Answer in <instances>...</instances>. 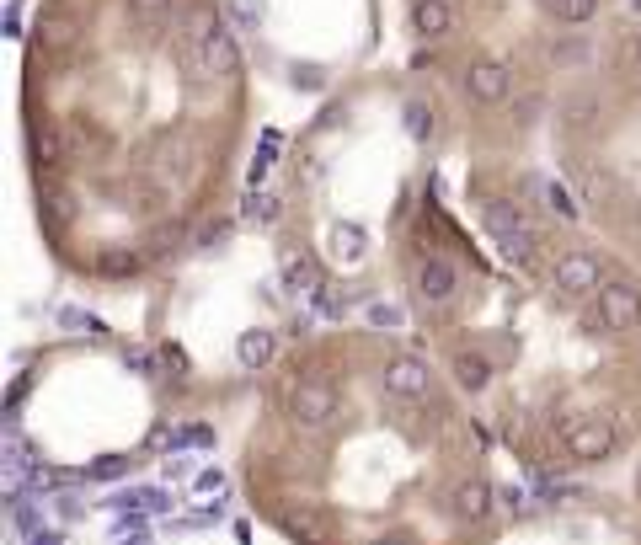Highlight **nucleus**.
Listing matches in <instances>:
<instances>
[{"label":"nucleus","mask_w":641,"mask_h":545,"mask_svg":"<svg viewBox=\"0 0 641 545\" xmlns=\"http://www.w3.org/2000/svg\"><path fill=\"white\" fill-rule=\"evenodd\" d=\"M369 326H380V332H396V326H406V310L374 300V305H369Z\"/></svg>","instance_id":"nucleus-19"},{"label":"nucleus","mask_w":641,"mask_h":545,"mask_svg":"<svg viewBox=\"0 0 641 545\" xmlns=\"http://www.w3.org/2000/svg\"><path fill=\"white\" fill-rule=\"evenodd\" d=\"M284 284L294 289V294H316V284H321V273H316V262H310L305 252L300 257H284Z\"/></svg>","instance_id":"nucleus-14"},{"label":"nucleus","mask_w":641,"mask_h":545,"mask_svg":"<svg viewBox=\"0 0 641 545\" xmlns=\"http://www.w3.org/2000/svg\"><path fill=\"white\" fill-rule=\"evenodd\" d=\"M33 545H59V535H49V529H43V535H38Z\"/></svg>","instance_id":"nucleus-35"},{"label":"nucleus","mask_w":641,"mask_h":545,"mask_svg":"<svg viewBox=\"0 0 641 545\" xmlns=\"http://www.w3.org/2000/svg\"><path fill=\"white\" fill-rule=\"evenodd\" d=\"M337 407H342V396H337V385H326V380H305L289 391V417H294V428H305V433L332 428Z\"/></svg>","instance_id":"nucleus-2"},{"label":"nucleus","mask_w":641,"mask_h":545,"mask_svg":"<svg viewBox=\"0 0 641 545\" xmlns=\"http://www.w3.org/2000/svg\"><path fill=\"white\" fill-rule=\"evenodd\" d=\"M209 439H214V433L203 428V423H193V428H182V433H177V444H182V449H203Z\"/></svg>","instance_id":"nucleus-28"},{"label":"nucleus","mask_w":641,"mask_h":545,"mask_svg":"<svg viewBox=\"0 0 641 545\" xmlns=\"http://www.w3.org/2000/svg\"><path fill=\"white\" fill-rule=\"evenodd\" d=\"M455 22H460L455 0H417V6H412V27L422 38H449V33H455Z\"/></svg>","instance_id":"nucleus-11"},{"label":"nucleus","mask_w":641,"mask_h":545,"mask_svg":"<svg viewBox=\"0 0 641 545\" xmlns=\"http://www.w3.org/2000/svg\"><path fill=\"white\" fill-rule=\"evenodd\" d=\"M155 358H161V369H166V375H177V380H187V369H193V364H187V353H182V342H161V353H155Z\"/></svg>","instance_id":"nucleus-20"},{"label":"nucleus","mask_w":641,"mask_h":545,"mask_svg":"<svg viewBox=\"0 0 641 545\" xmlns=\"http://www.w3.org/2000/svg\"><path fill=\"white\" fill-rule=\"evenodd\" d=\"M508 91H513V70L503 65V59H471V70H465V97H471L476 107L508 102Z\"/></svg>","instance_id":"nucleus-6"},{"label":"nucleus","mask_w":641,"mask_h":545,"mask_svg":"<svg viewBox=\"0 0 641 545\" xmlns=\"http://www.w3.org/2000/svg\"><path fill=\"white\" fill-rule=\"evenodd\" d=\"M545 204H551L561 220H577V204H572V193L561 188V182H545Z\"/></svg>","instance_id":"nucleus-22"},{"label":"nucleus","mask_w":641,"mask_h":545,"mask_svg":"<svg viewBox=\"0 0 641 545\" xmlns=\"http://www.w3.org/2000/svg\"><path fill=\"white\" fill-rule=\"evenodd\" d=\"M631 11H636V17H641V0H631Z\"/></svg>","instance_id":"nucleus-37"},{"label":"nucleus","mask_w":641,"mask_h":545,"mask_svg":"<svg viewBox=\"0 0 641 545\" xmlns=\"http://www.w3.org/2000/svg\"><path fill=\"white\" fill-rule=\"evenodd\" d=\"M583 54H588V43H556L551 49L556 65H583Z\"/></svg>","instance_id":"nucleus-26"},{"label":"nucleus","mask_w":641,"mask_h":545,"mask_svg":"<svg viewBox=\"0 0 641 545\" xmlns=\"http://www.w3.org/2000/svg\"><path fill=\"white\" fill-rule=\"evenodd\" d=\"M193 33H198V54H203L209 81H214V75H236L241 70V49H236V38H230V27L220 17H198Z\"/></svg>","instance_id":"nucleus-4"},{"label":"nucleus","mask_w":641,"mask_h":545,"mask_svg":"<svg viewBox=\"0 0 641 545\" xmlns=\"http://www.w3.org/2000/svg\"><path fill=\"white\" fill-rule=\"evenodd\" d=\"M33 166H38V171H54V166H59V139H54V134H38V139H33Z\"/></svg>","instance_id":"nucleus-21"},{"label":"nucleus","mask_w":641,"mask_h":545,"mask_svg":"<svg viewBox=\"0 0 641 545\" xmlns=\"http://www.w3.org/2000/svg\"><path fill=\"white\" fill-rule=\"evenodd\" d=\"M289 81H294V86H305V91H316V86H326V70H316V65H294V70H289Z\"/></svg>","instance_id":"nucleus-25"},{"label":"nucleus","mask_w":641,"mask_h":545,"mask_svg":"<svg viewBox=\"0 0 641 545\" xmlns=\"http://www.w3.org/2000/svg\"><path fill=\"white\" fill-rule=\"evenodd\" d=\"M337 252H342V257H364V236L348 225V236H337Z\"/></svg>","instance_id":"nucleus-29"},{"label":"nucleus","mask_w":641,"mask_h":545,"mask_svg":"<svg viewBox=\"0 0 641 545\" xmlns=\"http://www.w3.org/2000/svg\"><path fill=\"white\" fill-rule=\"evenodd\" d=\"M636 214H641V209H636Z\"/></svg>","instance_id":"nucleus-38"},{"label":"nucleus","mask_w":641,"mask_h":545,"mask_svg":"<svg viewBox=\"0 0 641 545\" xmlns=\"http://www.w3.org/2000/svg\"><path fill=\"white\" fill-rule=\"evenodd\" d=\"M412 284H417V300L422 305H449L455 300V289H460V273H455V262H444V257H422L417 262V273H412Z\"/></svg>","instance_id":"nucleus-8"},{"label":"nucleus","mask_w":641,"mask_h":545,"mask_svg":"<svg viewBox=\"0 0 641 545\" xmlns=\"http://www.w3.org/2000/svg\"><path fill=\"white\" fill-rule=\"evenodd\" d=\"M220 487H225L220 471H203V476H198V492H220Z\"/></svg>","instance_id":"nucleus-32"},{"label":"nucleus","mask_w":641,"mask_h":545,"mask_svg":"<svg viewBox=\"0 0 641 545\" xmlns=\"http://www.w3.org/2000/svg\"><path fill=\"white\" fill-rule=\"evenodd\" d=\"M631 65H636V70H641V38H636V43H631Z\"/></svg>","instance_id":"nucleus-36"},{"label":"nucleus","mask_w":641,"mask_h":545,"mask_svg":"<svg viewBox=\"0 0 641 545\" xmlns=\"http://www.w3.org/2000/svg\"><path fill=\"white\" fill-rule=\"evenodd\" d=\"M449 513L465 524H481L492 513V481H481V476H460L455 487H449Z\"/></svg>","instance_id":"nucleus-9"},{"label":"nucleus","mask_w":641,"mask_h":545,"mask_svg":"<svg viewBox=\"0 0 641 545\" xmlns=\"http://www.w3.org/2000/svg\"><path fill=\"white\" fill-rule=\"evenodd\" d=\"M225 230H230L225 220H209V225L198 230V246H214V241H225Z\"/></svg>","instance_id":"nucleus-30"},{"label":"nucleus","mask_w":641,"mask_h":545,"mask_svg":"<svg viewBox=\"0 0 641 545\" xmlns=\"http://www.w3.org/2000/svg\"><path fill=\"white\" fill-rule=\"evenodd\" d=\"M123 471H129V460H123V455H102V460H91V471H86V476L113 481V476H123Z\"/></svg>","instance_id":"nucleus-24"},{"label":"nucleus","mask_w":641,"mask_h":545,"mask_svg":"<svg viewBox=\"0 0 641 545\" xmlns=\"http://www.w3.org/2000/svg\"><path fill=\"white\" fill-rule=\"evenodd\" d=\"M129 369H139V375H150V353H145V348H129Z\"/></svg>","instance_id":"nucleus-33"},{"label":"nucleus","mask_w":641,"mask_h":545,"mask_svg":"<svg viewBox=\"0 0 641 545\" xmlns=\"http://www.w3.org/2000/svg\"><path fill=\"white\" fill-rule=\"evenodd\" d=\"M567 455H572L577 465L609 460V455H615V423H604V417H583V423H567Z\"/></svg>","instance_id":"nucleus-7"},{"label":"nucleus","mask_w":641,"mask_h":545,"mask_svg":"<svg viewBox=\"0 0 641 545\" xmlns=\"http://www.w3.org/2000/svg\"><path fill=\"white\" fill-rule=\"evenodd\" d=\"M43 209H49V220H54V225H65V220H70V198L59 193V188H49V204H43Z\"/></svg>","instance_id":"nucleus-27"},{"label":"nucleus","mask_w":641,"mask_h":545,"mask_svg":"<svg viewBox=\"0 0 641 545\" xmlns=\"http://www.w3.org/2000/svg\"><path fill=\"white\" fill-rule=\"evenodd\" d=\"M487 230H492L497 246H503V241H519V236H540L535 220L524 214V204H513V198H497V204H487Z\"/></svg>","instance_id":"nucleus-10"},{"label":"nucleus","mask_w":641,"mask_h":545,"mask_svg":"<svg viewBox=\"0 0 641 545\" xmlns=\"http://www.w3.org/2000/svg\"><path fill=\"white\" fill-rule=\"evenodd\" d=\"M545 17L567 22V27H583L599 17V0H545Z\"/></svg>","instance_id":"nucleus-15"},{"label":"nucleus","mask_w":641,"mask_h":545,"mask_svg":"<svg viewBox=\"0 0 641 545\" xmlns=\"http://www.w3.org/2000/svg\"><path fill=\"white\" fill-rule=\"evenodd\" d=\"M545 273H551L556 294H567V300H588V294L604 289V262L593 252H561Z\"/></svg>","instance_id":"nucleus-3"},{"label":"nucleus","mask_w":641,"mask_h":545,"mask_svg":"<svg viewBox=\"0 0 641 545\" xmlns=\"http://www.w3.org/2000/svg\"><path fill=\"white\" fill-rule=\"evenodd\" d=\"M97 273L102 278H134L139 273V257H129V252H102L97 257Z\"/></svg>","instance_id":"nucleus-18"},{"label":"nucleus","mask_w":641,"mask_h":545,"mask_svg":"<svg viewBox=\"0 0 641 545\" xmlns=\"http://www.w3.org/2000/svg\"><path fill=\"white\" fill-rule=\"evenodd\" d=\"M588 332L593 337H625V332H641V289L631 284H604L593 294V310H588Z\"/></svg>","instance_id":"nucleus-1"},{"label":"nucleus","mask_w":641,"mask_h":545,"mask_svg":"<svg viewBox=\"0 0 641 545\" xmlns=\"http://www.w3.org/2000/svg\"><path fill=\"white\" fill-rule=\"evenodd\" d=\"M380 380H385V391L396 401H422L433 391V369H428V358H417V353H396Z\"/></svg>","instance_id":"nucleus-5"},{"label":"nucleus","mask_w":641,"mask_h":545,"mask_svg":"<svg viewBox=\"0 0 641 545\" xmlns=\"http://www.w3.org/2000/svg\"><path fill=\"white\" fill-rule=\"evenodd\" d=\"M369 545H412L406 535H380V540H369Z\"/></svg>","instance_id":"nucleus-34"},{"label":"nucleus","mask_w":641,"mask_h":545,"mask_svg":"<svg viewBox=\"0 0 641 545\" xmlns=\"http://www.w3.org/2000/svg\"><path fill=\"white\" fill-rule=\"evenodd\" d=\"M406 129H412L417 145H428V139L439 134V113H433V107H422V102H406Z\"/></svg>","instance_id":"nucleus-16"},{"label":"nucleus","mask_w":641,"mask_h":545,"mask_svg":"<svg viewBox=\"0 0 641 545\" xmlns=\"http://www.w3.org/2000/svg\"><path fill=\"white\" fill-rule=\"evenodd\" d=\"M278 214H284V204H278L273 193H262V188H252V193H246V220H257V225H273Z\"/></svg>","instance_id":"nucleus-17"},{"label":"nucleus","mask_w":641,"mask_h":545,"mask_svg":"<svg viewBox=\"0 0 641 545\" xmlns=\"http://www.w3.org/2000/svg\"><path fill=\"white\" fill-rule=\"evenodd\" d=\"M262 11H268L262 0H230V17H236L241 27H262Z\"/></svg>","instance_id":"nucleus-23"},{"label":"nucleus","mask_w":641,"mask_h":545,"mask_svg":"<svg viewBox=\"0 0 641 545\" xmlns=\"http://www.w3.org/2000/svg\"><path fill=\"white\" fill-rule=\"evenodd\" d=\"M129 6L139 11V17H155V11H166V6H171V0H129Z\"/></svg>","instance_id":"nucleus-31"},{"label":"nucleus","mask_w":641,"mask_h":545,"mask_svg":"<svg viewBox=\"0 0 641 545\" xmlns=\"http://www.w3.org/2000/svg\"><path fill=\"white\" fill-rule=\"evenodd\" d=\"M455 385L460 391H487L492 385V358L487 353H455Z\"/></svg>","instance_id":"nucleus-13"},{"label":"nucleus","mask_w":641,"mask_h":545,"mask_svg":"<svg viewBox=\"0 0 641 545\" xmlns=\"http://www.w3.org/2000/svg\"><path fill=\"white\" fill-rule=\"evenodd\" d=\"M273 353H278V337L268 332V326H257V332H241V342H236V358H241L246 369H268Z\"/></svg>","instance_id":"nucleus-12"}]
</instances>
